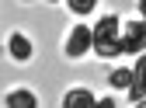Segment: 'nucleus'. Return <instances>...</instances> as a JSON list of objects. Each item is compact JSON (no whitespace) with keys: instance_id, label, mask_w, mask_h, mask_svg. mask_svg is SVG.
I'll return each mask as SVG.
<instances>
[{"instance_id":"obj_1","label":"nucleus","mask_w":146,"mask_h":108,"mask_svg":"<svg viewBox=\"0 0 146 108\" xmlns=\"http://www.w3.org/2000/svg\"><path fill=\"white\" fill-rule=\"evenodd\" d=\"M118 42H122V52H125V56L143 52L146 49V21H122Z\"/></svg>"},{"instance_id":"obj_2","label":"nucleus","mask_w":146,"mask_h":108,"mask_svg":"<svg viewBox=\"0 0 146 108\" xmlns=\"http://www.w3.org/2000/svg\"><path fill=\"white\" fill-rule=\"evenodd\" d=\"M90 49H94V28L73 25V28H70V39H66V56H70V59H84Z\"/></svg>"},{"instance_id":"obj_3","label":"nucleus","mask_w":146,"mask_h":108,"mask_svg":"<svg viewBox=\"0 0 146 108\" xmlns=\"http://www.w3.org/2000/svg\"><path fill=\"white\" fill-rule=\"evenodd\" d=\"M118 31H122V21L115 14H104L94 25V42H111V39H118Z\"/></svg>"},{"instance_id":"obj_4","label":"nucleus","mask_w":146,"mask_h":108,"mask_svg":"<svg viewBox=\"0 0 146 108\" xmlns=\"http://www.w3.org/2000/svg\"><path fill=\"white\" fill-rule=\"evenodd\" d=\"M7 49H11V56H14L17 63H28V59H31V39H28V35H21V31H11Z\"/></svg>"},{"instance_id":"obj_5","label":"nucleus","mask_w":146,"mask_h":108,"mask_svg":"<svg viewBox=\"0 0 146 108\" xmlns=\"http://www.w3.org/2000/svg\"><path fill=\"white\" fill-rule=\"evenodd\" d=\"M139 98H146V56H139V63L132 70V87H129V101L136 105Z\"/></svg>"},{"instance_id":"obj_6","label":"nucleus","mask_w":146,"mask_h":108,"mask_svg":"<svg viewBox=\"0 0 146 108\" xmlns=\"http://www.w3.org/2000/svg\"><path fill=\"white\" fill-rule=\"evenodd\" d=\"M63 105H66V108H94L98 98L90 94V91H84V87H73V91H66Z\"/></svg>"},{"instance_id":"obj_7","label":"nucleus","mask_w":146,"mask_h":108,"mask_svg":"<svg viewBox=\"0 0 146 108\" xmlns=\"http://www.w3.org/2000/svg\"><path fill=\"white\" fill-rule=\"evenodd\" d=\"M4 105H7V108H35V105H38V98L21 87V91H11V94L4 98Z\"/></svg>"},{"instance_id":"obj_8","label":"nucleus","mask_w":146,"mask_h":108,"mask_svg":"<svg viewBox=\"0 0 146 108\" xmlns=\"http://www.w3.org/2000/svg\"><path fill=\"white\" fill-rule=\"evenodd\" d=\"M108 84H111L115 87V91H122V87H125V91H129V87H132V70H111V73H108Z\"/></svg>"},{"instance_id":"obj_9","label":"nucleus","mask_w":146,"mask_h":108,"mask_svg":"<svg viewBox=\"0 0 146 108\" xmlns=\"http://www.w3.org/2000/svg\"><path fill=\"white\" fill-rule=\"evenodd\" d=\"M94 4H98V0H66V7H70L73 14H90Z\"/></svg>"},{"instance_id":"obj_10","label":"nucleus","mask_w":146,"mask_h":108,"mask_svg":"<svg viewBox=\"0 0 146 108\" xmlns=\"http://www.w3.org/2000/svg\"><path fill=\"white\" fill-rule=\"evenodd\" d=\"M98 105H101V108H115L118 101H115V98H98Z\"/></svg>"},{"instance_id":"obj_11","label":"nucleus","mask_w":146,"mask_h":108,"mask_svg":"<svg viewBox=\"0 0 146 108\" xmlns=\"http://www.w3.org/2000/svg\"><path fill=\"white\" fill-rule=\"evenodd\" d=\"M139 14H143V21H146V0H139Z\"/></svg>"}]
</instances>
